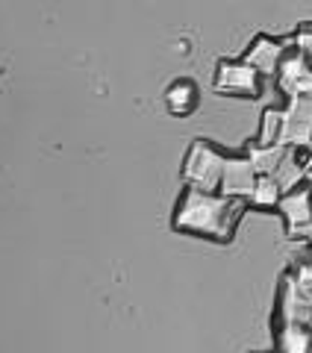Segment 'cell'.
I'll list each match as a JSON object with an SVG mask.
<instances>
[{"instance_id":"6da1fadb","label":"cell","mask_w":312,"mask_h":353,"mask_svg":"<svg viewBox=\"0 0 312 353\" xmlns=\"http://www.w3.org/2000/svg\"><path fill=\"white\" fill-rule=\"evenodd\" d=\"M244 209V201L224 194H209L197 189H186L180 206L174 212V227L186 233H197L215 241H227L236 230V221Z\"/></svg>"},{"instance_id":"7a4b0ae2","label":"cell","mask_w":312,"mask_h":353,"mask_svg":"<svg viewBox=\"0 0 312 353\" xmlns=\"http://www.w3.org/2000/svg\"><path fill=\"white\" fill-rule=\"evenodd\" d=\"M224 162H227V157H221L213 145L195 141L183 162V176H186L188 189L215 194L221 189V176H224Z\"/></svg>"},{"instance_id":"3957f363","label":"cell","mask_w":312,"mask_h":353,"mask_svg":"<svg viewBox=\"0 0 312 353\" xmlns=\"http://www.w3.org/2000/svg\"><path fill=\"white\" fill-rule=\"evenodd\" d=\"M280 215L286 218L289 236L298 239H312V192L298 185V189L286 192L280 201Z\"/></svg>"},{"instance_id":"277c9868","label":"cell","mask_w":312,"mask_h":353,"mask_svg":"<svg viewBox=\"0 0 312 353\" xmlns=\"http://www.w3.org/2000/svg\"><path fill=\"white\" fill-rule=\"evenodd\" d=\"M215 88L224 94L256 97L260 94V71H253L248 62H221L215 74Z\"/></svg>"},{"instance_id":"5b68a950","label":"cell","mask_w":312,"mask_h":353,"mask_svg":"<svg viewBox=\"0 0 312 353\" xmlns=\"http://www.w3.org/2000/svg\"><path fill=\"white\" fill-rule=\"evenodd\" d=\"M256 174L248 157H227L224 162V176H221V194L224 197H236V201H248L253 185H256Z\"/></svg>"},{"instance_id":"8992f818","label":"cell","mask_w":312,"mask_h":353,"mask_svg":"<svg viewBox=\"0 0 312 353\" xmlns=\"http://www.w3.org/2000/svg\"><path fill=\"white\" fill-rule=\"evenodd\" d=\"M283 59H286V44L274 41L269 36H260L251 44V50L244 53V62H248L253 71H260V77H274L280 71Z\"/></svg>"},{"instance_id":"52a82bcc","label":"cell","mask_w":312,"mask_h":353,"mask_svg":"<svg viewBox=\"0 0 312 353\" xmlns=\"http://www.w3.org/2000/svg\"><path fill=\"white\" fill-rule=\"evenodd\" d=\"M277 353H312V330L304 324H280Z\"/></svg>"},{"instance_id":"ba28073f","label":"cell","mask_w":312,"mask_h":353,"mask_svg":"<svg viewBox=\"0 0 312 353\" xmlns=\"http://www.w3.org/2000/svg\"><path fill=\"white\" fill-rule=\"evenodd\" d=\"M286 153H289V148H283V145H260V141H253V145H248L244 157L251 159L253 171L262 176V174H274Z\"/></svg>"},{"instance_id":"9c48e42d","label":"cell","mask_w":312,"mask_h":353,"mask_svg":"<svg viewBox=\"0 0 312 353\" xmlns=\"http://www.w3.org/2000/svg\"><path fill=\"white\" fill-rule=\"evenodd\" d=\"M165 103L174 115H188L197 106V88L192 80H177L168 92H165Z\"/></svg>"},{"instance_id":"30bf717a","label":"cell","mask_w":312,"mask_h":353,"mask_svg":"<svg viewBox=\"0 0 312 353\" xmlns=\"http://www.w3.org/2000/svg\"><path fill=\"white\" fill-rule=\"evenodd\" d=\"M248 201L253 206H260V209H274V206H280V201H283V189H280V183H277L271 174H262V176H256V185H253Z\"/></svg>"},{"instance_id":"8fae6325","label":"cell","mask_w":312,"mask_h":353,"mask_svg":"<svg viewBox=\"0 0 312 353\" xmlns=\"http://www.w3.org/2000/svg\"><path fill=\"white\" fill-rule=\"evenodd\" d=\"M277 183H280V189H283V194L286 192H292V189H298V183L304 180V165L298 162V153L295 150H289L286 157H283V162L277 165V171L271 174Z\"/></svg>"},{"instance_id":"7c38bea8","label":"cell","mask_w":312,"mask_h":353,"mask_svg":"<svg viewBox=\"0 0 312 353\" xmlns=\"http://www.w3.org/2000/svg\"><path fill=\"white\" fill-rule=\"evenodd\" d=\"M283 112L280 109H265L262 115V132H260V145H280V136H283Z\"/></svg>"},{"instance_id":"4fadbf2b","label":"cell","mask_w":312,"mask_h":353,"mask_svg":"<svg viewBox=\"0 0 312 353\" xmlns=\"http://www.w3.org/2000/svg\"><path fill=\"white\" fill-rule=\"evenodd\" d=\"M289 280H292V285L298 289V294L304 297V301L312 303V262H309V265H300L295 274H289Z\"/></svg>"},{"instance_id":"5bb4252c","label":"cell","mask_w":312,"mask_h":353,"mask_svg":"<svg viewBox=\"0 0 312 353\" xmlns=\"http://www.w3.org/2000/svg\"><path fill=\"white\" fill-rule=\"evenodd\" d=\"M295 48H298L300 57L312 65V27H304L298 32V36H295Z\"/></svg>"},{"instance_id":"9a60e30c","label":"cell","mask_w":312,"mask_h":353,"mask_svg":"<svg viewBox=\"0 0 312 353\" xmlns=\"http://www.w3.org/2000/svg\"><path fill=\"white\" fill-rule=\"evenodd\" d=\"M306 150H309V153H306V162H304V180L312 183V145H309Z\"/></svg>"},{"instance_id":"2e32d148","label":"cell","mask_w":312,"mask_h":353,"mask_svg":"<svg viewBox=\"0 0 312 353\" xmlns=\"http://www.w3.org/2000/svg\"><path fill=\"white\" fill-rule=\"evenodd\" d=\"M309 259H312V241H309Z\"/></svg>"}]
</instances>
